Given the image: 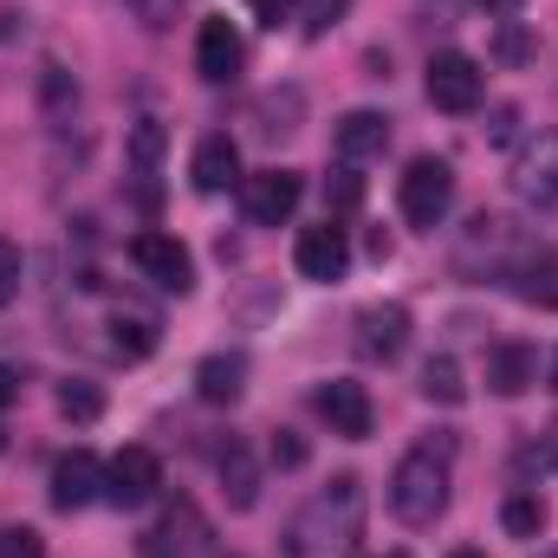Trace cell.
I'll list each match as a JSON object with an SVG mask.
<instances>
[{"instance_id": "1", "label": "cell", "mask_w": 558, "mask_h": 558, "mask_svg": "<svg viewBox=\"0 0 558 558\" xmlns=\"http://www.w3.org/2000/svg\"><path fill=\"white\" fill-rule=\"evenodd\" d=\"M357 539H364V481L357 474H338L286 526V558H351Z\"/></svg>"}, {"instance_id": "2", "label": "cell", "mask_w": 558, "mask_h": 558, "mask_svg": "<svg viewBox=\"0 0 558 558\" xmlns=\"http://www.w3.org/2000/svg\"><path fill=\"white\" fill-rule=\"evenodd\" d=\"M454 441L441 435V441H422L410 448L397 468H390V513L403 520V526H435L441 513H448V481H454Z\"/></svg>"}, {"instance_id": "3", "label": "cell", "mask_w": 558, "mask_h": 558, "mask_svg": "<svg viewBox=\"0 0 558 558\" xmlns=\"http://www.w3.org/2000/svg\"><path fill=\"white\" fill-rule=\"evenodd\" d=\"M397 202H403V221L410 228H441L448 202H454V169L441 156H416L403 175H397Z\"/></svg>"}, {"instance_id": "4", "label": "cell", "mask_w": 558, "mask_h": 558, "mask_svg": "<svg viewBox=\"0 0 558 558\" xmlns=\"http://www.w3.org/2000/svg\"><path fill=\"white\" fill-rule=\"evenodd\" d=\"M481 98H487V72L474 52H435L428 59V105L435 111L468 118V111H481Z\"/></svg>"}, {"instance_id": "5", "label": "cell", "mask_w": 558, "mask_h": 558, "mask_svg": "<svg viewBox=\"0 0 558 558\" xmlns=\"http://www.w3.org/2000/svg\"><path fill=\"white\" fill-rule=\"evenodd\" d=\"M143 558H215V526L202 520L195 500H175V507L143 533Z\"/></svg>"}, {"instance_id": "6", "label": "cell", "mask_w": 558, "mask_h": 558, "mask_svg": "<svg viewBox=\"0 0 558 558\" xmlns=\"http://www.w3.org/2000/svg\"><path fill=\"white\" fill-rule=\"evenodd\" d=\"M292 267H299L305 279H318V286H338V279L351 274V241H344V228H338V221L299 228V241H292Z\"/></svg>"}, {"instance_id": "7", "label": "cell", "mask_w": 558, "mask_h": 558, "mask_svg": "<svg viewBox=\"0 0 558 558\" xmlns=\"http://www.w3.org/2000/svg\"><path fill=\"white\" fill-rule=\"evenodd\" d=\"M241 202H247V221H254V228H279V221H292V208L305 202V175H299V169H260V175H247Z\"/></svg>"}, {"instance_id": "8", "label": "cell", "mask_w": 558, "mask_h": 558, "mask_svg": "<svg viewBox=\"0 0 558 558\" xmlns=\"http://www.w3.org/2000/svg\"><path fill=\"white\" fill-rule=\"evenodd\" d=\"M131 260H137L143 279H156V286L175 292V299L195 286V254H189L175 234H137V241H131Z\"/></svg>"}, {"instance_id": "9", "label": "cell", "mask_w": 558, "mask_h": 558, "mask_svg": "<svg viewBox=\"0 0 558 558\" xmlns=\"http://www.w3.org/2000/svg\"><path fill=\"white\" fill-rule=\"evenodd\" d=\"M92 500H105V461H98L92 448L59 454V461H52V507H59V513H78V507H92Z\"/></svg>"}, {"instance_id": "10", "label": "cell", "mask_w": 558, "mask_h": 558, "mask_svg": "<svg viewBox=\"0 0 558 558\" xmlns=\"http://www.w3.org/2000/svg\"><path fill=\"white\" fill-rule=\"evenodd\" d=\"M156 487H162V461L149 448H118V461L105 468V500L111 507H143V500H156Z\"/></svg>"}, {"instance_id": "11", "label": "cell", "mask_w": 558, "mask_h": 558, "mask_svg": "<svg viewBox=\"0 0 558 558\" xmlns=\"http://www.w3.org/2000/svg\"><path fill=\"white\" fill-rule=\"evenodd\" d=\"M403 344H410V305H364L357 312V351L371 357V364H390V357H403Z\"/></svg>"}, {"instance_id": "12", "label": "cell", "mask_w": 558, "mask_h": 558, "mask_svg": "<svg viewBox=\"0 0 558 558\" xmlns=\"http://www.w3.org/2000/svg\"><path fill=\"white\" fill-rule=\"evenodd\" d=\"M513 189L526 202H558V131H539V137L520 143L513 156Z\"/></svg>"}, {"instance_id": "13", "label": "cell", "mask_w": 558, "mask_h": 558, "mask_svg": "<svg viewBox=\"0 0 558 558\" xmlns=\"http://www.w3.org/2000/svg\"><path fill=\"white\" fill-rule=\"evenodd\" d=\"M195 72H202L208 85H228V78L241 72V33H234L228 13H208V20H202V33H195Z\"/></svg>"}, {"instance_id": "14", "label": "cell", "mask_w": 558, "mask_h": 558, "mask_svg": "<svg viewBox=\"0 0 558 558\" xmlns=\"http://www.w3.org/2000/svg\"><path fill=\"white\" fill-rule=\"evenodd\" d=\"M318 416L331 422V435L364 441V435H371V390L351 384V377H331V384L318 390Z\"/></svg>"}, {"instance_id": "15", "label": "cell", "mask_w": 558, "mask_h": 558, "mask_svg": "<svg viewBox=\"0 0 558 558\" xmlns=\"http://www.w3.org/2000/svg\"><path fill=\"white\" fill-rule=\"evenodd\" d=\"M331 149H338V162H371V156H384L390 149V118L384 111H344L338 124H331Z\"/></svg>"}, {"instance_id": "16", "label": "cell", "mask_w": 558, "mask_h": 558, "mask_svg": "<svg viewBox=\"0 0 558 558\" xmlns=\"http://www.w3.org/2000/svg\"><path fill=\"white\" fill-rule=\"evenodd\" d=\"M533 384H539V351H533L526 338H507V344L487 351V390H494V397H520V390H533Z\"/></svg>"}, {"instance_id": "17", "label": "cell", "mask_w": 558, "mask_h": 558, "mask_svg": "<svg viewBox=\"0 0 558 558\" xmlns=\"http://www.w3.org/2000/svg\"><path fill=\"white\" fill-rule=\"evenodd\" d=\"M241 390H247V357L241 351H215V357L195 364V397L202 403L228 410V403H241Z\"/></svg>"}, {"instance_id": "18", "label": "cell", "mask_w": 558, "mask_h": 558, "mask_svg": "<svg viewBox=\"0 0 558 558\" xmlns=\"http://www.w3.org/2000/svg\"><path fill=\"white\" fill-rule=\"evenodd\" d=\"M189 182H195L202 195H221V189H234V182H241V149H234V137H202V143H195Z\"/></svg>"}, {"instance_id": "19", "label": "cell", "mask_w": 558, "mask_h": 558, "mask_svg": "<svg viewBox=\"0 0 558 558\" xmlns=\"http://www.w3.org/2000/svg\"><path fill=\"white\" fill-rule=\"evenodd\" d=\"M513 292H520L526 305H546V312H558V247L533 254V260L513 274Z\"/></svg>"}, {"instance_id": "20", "label": "cell", "mask_w": 558, "mask_h": 558, "mask_svg": "<svg viewBox=\"0 0 558 558\" xmlns=\"http://www.w3.org/2000/svg\"><path fill=\"white\" fill-rule=\"evenodd\" d=\"M221 481H228V500H234V507H254V500H260V468L247 461L241 441L221 448Z\"/></svg>"}, {"instance_id": "21", "label": "cell", "mask_w": 558, "mask_h": 558, "mask_svg": "<svg viewBox=\"0 0 558 558\" xmlns=\"http://www.w3.org/2000/svg\"><path fill=\"white\" fill-rule=\"evenodd\" d=\"M422 397L454 410V403L468 397V384H461V364H454V357H428V364H422Z\"/></svg>"}, {"instance_id": "22", "label": "cell", "mask_w": 558, "mask_h": 558, "mask_svg": "<svg viewBox=\"0 0 558 558\" xmlns=\"http://www.w3.org/2000/svg\"><path fill=\"white\" fill-rule=\"evenodd\" d=\"M500 526H507L513 539H539V533H546V500H539V494H513V500L500 507Z\"/></svg>"}, {"instance_id": "23", "label": "cell", "mask_w": 558, "mask_h": 558, "mask_svg": "<svg viewBox=\"0 0 558 558\" xmlns=\"http://www.w3.org/2000/svg\"><path fill=\"white\" fill-rule=\"evenodd\" d=\"M162 149H169V131H162L156 118H137V124H131V169H137V175H156Z\"/></svg>"}, {"instance_id": "24", "label": "cell", "mask_w": 558, "mask_h": 558, "mask_svg": "<svg viewBox=\"0 0 558 558\" xmlns=\"http://www.w3.org/2000/svg\"><path fill=\"white\" fill-rule=\"evenodd\" d=\"M59 416L65 422H98L105 416V390H98V384H78V377L59 384Z\"/></svg>"}, {"instance_id": "25", "label": "cell", "mask_w": 558, "mask_h": 558, "mask_svg": "<svg viewBox=\"0 0 558 558\" xmlns=\"http://www.w3.org/2000/svg\"><path fill=\"white\" fill-rule=\"evenodd\" d=\"M111 331H118V338H111V351H118L124 364H137V357L156 351V325H149V318H111Z\"/></svg>"}, {"instance_id": "26", "label": "cell", "mask_w": 558, "mask_h": 558, "mask_svg": "<svg viewBox=\"0 0 558 558\" xmlns=\"http://www.w3.org/2000/svg\"><path fill=\"white\" fill-rule=\"evenodd\" d=\"M325 202H331V215H344V208H357V202H364V182L351 175V162H344V169L325 182Z\"/></svg>"}, {"instance_id": "27", "label": "cell", "mask_w": 558, "mask_h": 558, "mask_svg": "<svg viewBox=\"0 0 558 558\" xmlns=\"http://www.w3.org/2000/svg\"><path fill=\"white\" fill-rule=\"evenodd\" d=\"M0 558H46V539L33 526H7L0 533Z\"/></svg>"}, {"instance_id": "28", "label": "cell", "mask_w": 558, "mask_h": 558, "mask_svg": "<svg viewBox=\"0 0 558 558\" xmlns=\"http://www.w3.org/2000/svg\"><path fill=\"white\" fill-rule=\"evenodd\" d=\"M20 267H26V260H20V247H13V241H0V312H7V305H13V292H20Z\"/></svg>"}, {"instance_id": "29", "label": "cell", "mask_w": 558, "mask_h": 558, "mask_svg": "<svg viewBox=\"0 0 558 558\" xmlns=\"http://www.w3.org/2000/svg\"><path fill=\"white\" fill-rule=\"evenodd\" d=\"M344 7H351V0H305V33L318 39L325 26H338V13H344Z\"/></svg>"}, {"instance_id": "30", "label": "cell", "mask_w": 558, "mask_h": 558, "mask_svg": "<svg viewBox=\"0 0 558 558\" xmlns=\"http://www.w3.org/2000/svg\"><path fill=\"white\" fill-rule=\"evenodd\" d=\"M274 461H279V468H299V461H305V441H299L292 428H279V435H274Z\"/></svg>"}, {"instance_id": "31", "label": "cell", "mask_w": 558, "mask_h": 558, "mask_svg": "<svg viewBox=\"0 0 558 558\" xmlns=\"http://www.w3.org/2000/svg\"><path fill=\"white\" fill-rule=\"evenodd\" d=\"M247 7H254V20H260V26H279V20H292V13H299V0H247Z\"/></svg>"}, {"instance_id": "32", "label": "cell", "mask_w": 558, "mask_h": 558, "mask_svg": "<svg viewBox=\"0 0 558 558\" xmlns=\"http://www.w3.org/2000/svg\"><path fill=\"white\" fill-rule=\"evenodd\" d=\"M13 390H20V377H13V371H7V364H0V410H7V403H13Z\"/></svg>"}, {"instance_id": "33", "label": "cell", "mask_w": 558, "mask_h": 558, "mask_svg": "<svg viewBox=\"0 0 558 558\" xmlns=\"http://www.w3.org/2000/svg\"><path fill=\"white\" fill-rule=\"evenodd\" d=\"M481 7H487V13H520L526 0H481Z\"/></svg>"}, {"instance_id": "34", "label": "cell", "mask_w": 558, "mask_h": 558, "mask_svg": "<svg viewBox=\"0 0 558 558\" xmlns=\"http://www.w3.org/2000/svg\"><path fill=\"white\" fill-rule=\"evenodd\" d=\"M448 558H487V553H474V546H454V553H448Z\"/></svg>"}, {"instance_id": "35", "label": "cell", "mask_w": 558, "mask_h": 558, "mask_svg": "<svg viewBox=\"0 0 558 558\" xmlns=\"http://www.w3.org/2000/svg\"><path fill=\"white\" fill-rule=\"evenodd\" d=\"M553 390H558V357H553Z\"/></svg>"}]
</instances>
